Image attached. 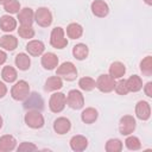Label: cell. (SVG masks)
<instances>
[{
	"mask_svg": "<svg viewBox=\"0 0 152 152\" xmlns=\"http://www.w3.org/2000/svg\"><path fill=\"white\" fill-rule=\"evenodd\" d=\"M28 93H30V86L26 81L24 80H20L18 81L13 87H12V90H11V95L14 100L17 101H23L25 100L27 96H28Z\"/></svg>",
	"mask_w": 152,
	"mask_h": 152,
	"instance_id": "obj_1",
	"label": "cell"
},
{
	"mask_svg": "<svg viewBox=\"0 0 152 152\" xmlns=\"http://www.w3.org/2000/svg\"><path fill=\"white\" fill-rule=\"evenodd\" d=\"M56 75L65 78L66 81H74L77 76V69L71 62H64L56 70Z\"/></svg>",
	"mask_w": 152,
	"mask_h": 152,
	"instance_id": "obj_2",
	"label": "cell"
},
{
	"mask_svg": "<svg viewBox=\"0 0 152 152\" xmlns=\"http://www.w3.org/2000/svg\"><path fill=\"white\" fill-rule=\"evenodd\" d=\"M50 43L56 49H63L68 45L66 38H64V31L62 27H55L50 36Z\"/></svg>",
	"mask_w": 152,
	"mask_h": 152,
	"instance_id": "obj_3",
	"label": "cell"
},
{
	"mask_svg": "<svg viewBox=\"0 0 152 152\" xmlns=\"http://www.w3.org/2000/svg\"><path fill=\"white\" fill-rule=\"evenodd\" d=\"M65 103H66V96L63 93H55L50 97L49 107L53 113H59L64 109Z\"/></svg>",
	"mask_w": 152,
	"mask_h": 152,
	"instance_id": "obj_4",
	"label": "cell"
},
{
	"mask_svg": "<svg viewBox=\"0 0 152 152\" xmlns=\"http://www.w3.org/2000/svg\"><path fill=\"white\" fill-rule=\"evenodd\" d=\"M34 20L42 27H48L52 23V14L46 7H40L34 13Z\"/></svg>",
	"mask_w": 152,
	"mask_h": 152,
	"instance_id": "obj_5",
	"label": "cell"
},
{
	"mask_svg": "<svg viewBox=\"0 0 152 152\" xmlns=\"http://www.w3.org/2000/svg\"><path fill=\"white\" fill-rule=\"evenodd\" d=\"M25 122L31 128H40L44 125V118L38 110H28L25 114Z\"/></svg>",
	"mask_w": 152,
	"mask_h": 152,
	"instance_id": "obj_6",
	"label": "cell"
},
{
	"mask_svg": "<svg viewBox=\"0 0 152 152\" xmlns=\"http://www.w3.org/2000/svg\"><path fill=\"white\" fill-rule=\"evenodd\" d=\"M66 103L72 109H81L84 104V99H83L82 93L76 89L70 90L66 97Z\"/></svg>",
	"mask_w": 152,
	"mask_h": 152,
	"instance_id": "obj_7",
	"label": "cell"
},
{
	"mask_svg": "<svg viewBox=\"0 0 152 152\" xmlns=\"http://www.w3.org/2000/svg\"><path fill=\"white\" fill-rule=\"evenodd\" d=\"M135 126H137L135 119L132 115H124L120 119L119 129L122 135H128V134L133 133V131L135 129Z\"/></svg>",
	"mask_w": 152,
	"mask_h": 152,
	"instance_id": "obj_8",
	"label": "cell"
},
{
	"mask_svg": "<svg viewBox=\"0 0 152 152\" xmlns=\"http://www.w3.org/2000/svg\"><path fill=\"white\" fill-rule=\"evenodd\" d=\"M114 86H115V81L110 75H106V74L100 75L96 81V87L102 93H109L114 90Z\"/></svg>",
	"mask_w": 152,
	"mask_h": 152,
	"instance_id": "obj_9",
	"label": "cell"
},
{
	"mask_svg": "<svg viewBox=\"0 0 152 152\" xmlns=\"http://www.w3.org/2000/svg\"><path fill=\"white\" fill-rule=\"evenodd\" d=\"M26 99L27 100L24 103V107L26 109H28V110H40V109H43L44 102H43V99L40 97L39 94L33 93V94L28 95Z\"/></svg>",
	"mask_w": 152,
	"mask_h": 152,
	"instance_id": "obj_10",
	"label": "cell"
},
{
	"mask_svg": "<svg viewBox=\"0 0 152 152\" xmlns=\"http://www.w3.org/2000/svg\"><path fill=\"white\" fill-rule=\"evenodd\" d=\"M135 114L140 120H148L151 116V107L146 101H139L135 106Z\"/></svg>",
	"mask_w": 152,
	"mask_h": 152,
	"instance_id": "obj_11",
	"label": "cell"
},
{
	"mask_svg": "<svg viewBox=\"0 0 152 152\" xmlns=\"http://www.w3.org/2000/svg\"><path fill=\"white\" fill-rule=\"evenodd\" d=\"M91 12L96 15V17H100V18H103L108 14L109 12V7L108 5L102 1V0H95L91 2Z\"/></svg>",
	"mask_w": 152,
	"mask_h": 152,
	"instance_id": "obj_12",
	"label": "cell"
},
{
	"mask_svg": "<svg viewBox=\"0 0 152 152\" xmlns=\"http://www.w3.org/2000/svg\"><path fill=\"white\" fill-rule=\"evenodd\" d=\"M70 127H71V124L66 118H58L53 122V129L58 134H65L66 132H69Z\"/></svg>",
	"mask_w": 152,
	"mask_h": 152,
	"instance_id": "obj_13",
	"label": "cell"
},
{
	"mask_svg": "<svg viewBox=\"0 0 152 152\" xmlns=\"http://www.w3.org/2000/svg\"><path fill=\"white\" fill-rule=\"evenodd\" d=\"M87 146H88V140L83 135H74L70 139V147H71V150H74L76 152L86 150Z\"/></svg>",
	"mask_w": 152,
	"mask_h": 152,
	"instance_id": "obj_14",
	"label": "cell"
},
{
	"mask_svg": "<svg viewBox=\"0 0 152 152\" xmlns=\"http://www.w3.org/2000/svg\"><path fill=\"white\" fill-rule=\"evenodd\" d=\"M57 64H58V58H57V56L55 53L46 52V53L43 55V57H42V65L45 69L52 70V69H55L57 66Z\"/></svg>",
	"mask_w": 152,
	"mask_h": 152,
	"instance_id": "obj_15",
	"label": "cell"
},
{
	"mask_svg": "<svg viewBox=\"0 0 152 152\" xmlns=\"http://www.w3.org/2000/svg\"><path fill=\"white\" fill-rule=\"evenodd\" d=\"M18 19H19L21 25H31L33 19H34L33 11L31 8H27V7L20 10V12H18Z\"/></svg>",
	"mask_w": 152,
	"mask_h": 152,
	"instance_id": "obj_16",
	"label": "cell"
},
{
	"mask_svg": "<svg viewBox=\"0 0 152 152\" xmlns=\"http://www.w3.org/2000/svg\"><path fill=\"white\" fill-rule=\"evenodd\" d=\"M26 50L32 56H39L44 51V44L40 40H31L26 45Z\"/></svg>",
	"mask_w": 152,
	"mask_h": 152,
	"instance_id": "obj_17",
	"label": "cell"
},
{
	"mask_svg": "<svg viewBox=\"0 0 152 152\" xmlns=\"http://www.w3.org/2000/svg\"><path fill=\"white\" fill-rule=\"evenodd\" d=\"M63 87V82L61 80L59 76H52V77H49L45 82V86H44V89L46 91H55V90H58Z\"/></svg>",
	"mask_w": 152,
	"mask_h": 152,
	"instance_id": "obj_18",
	"label": "cell"
},
{
	"mask_svg": "<svg viewBox=\"0 0 152 152\" xmlns=\"http://www.w3.org/2000/svg\"><path fill=\"white\" fill-rule=\"evenodd\" d=\"M18 45V40L14 36H10V34H5L0 38V46L4 48L5 50L12 51L17 48Z\"/></svg>",
	"mask_w": 152,
	"mask_h": 152,
	"instance_id": "obj_19",
	"label": "cell"
},
{
	"mask_svg": "<svg viewBox=\"0 0 152 152\" xmlns=\"http://www.w3.org/2000/svg\"><path fill=\"white\" fill-rule=\"evenodd\" d=\"M17 27V21L11 15H2L0 18V28L5 32H11Z\"/></svg>",
	"mask_w": 152,
	"mask_h": 152,
	"instance_id": "obj_20",
	"label": "cell"
},
{
	"mask_svg": "<svg viewBox=\"0 0 152 152\" xmlns=\"http://www.w3.org/2000/svg\"><path fill=\"white\" fill-rule=\"evenodd\" d=\"M126 72V68L121 62H114L109 66V75L115 80V78H121Z\"/></svg>",
	"mask_w": 152,
	"mask_h": 152,
	"instance_id": "obj_21",
	"label": "cell"
},
{
	"mask_svg": "<svg viewBox=\"0 0 152 152\" xmlns=\"http://www.w3.org/2000/svg\"><path fill=\"white\" fill-rule=\"evenodd\" d=\"M15 144H17V141L12 135L6 134L0 138V150L1 151H5V152L12 151V150H14Z\"/></svg>",
	"mask_w": 152,
	"mask_h": 152,
	"instance_id": "obj_22",
	"label": "cell"
},
{
	"mask_svg": "<svg viewBox=\"0 0 152 152\" xmlns=\"http://www.w3.org/2000/svg\"><path fill=\"white\" fill-rule=\"evenodd\" d=\"M126 83H127L128 90H129V91H133V93L139 91V90L142 88V81H141V78H140L138 75L131 76V77L126 81Z\"/></svg>",
	"mask_w": 152,
	"mask_h": 152,
	"instance_id": "obj_23",
	"label": "cell"
},
{
	"mask_svg": "<svg viewBox=\"0 0 152 152\" xmlns=\"http://www.w3.org/2000/svg\"><path fill=\"white\" fill-rule=\"evenodd\" d=\"M81 119L84 124H93L97 119V110L91 107L86 108L81 114Z\"/></svg>",
	"mask_w": 152,
	"mask_h": 152,
	"instance_id": "obj_24",
	"label": "cell"
},
{
	"mask_svg": "<svg viewBox=\"0 0 152 152\" xmlns=\"http://www.w3.org/2000/svg\"><path fill=\"white\" fill-rule=\"evenodd\" d=\"M88 53H89V50H88V46L86 44H77L72 49V55L78 61H82V59L87 58Z\"/></svg>",
	"mask_w": 152,
	"mask_h": 152,
	"instance_id": "obj_25",
	"label": "cell"
},
{
	"mask_svg": "<svg viewBox=\"0 0 152 152\" xmlns=\"http://www.w3.org/2000/svg\"><path fill=\"white\" fill-rule=\"evenodd\" d=\"M66 33L69 36V38L71 39H77L82 36L83 33V28L80 24H76V23H72V24H69V26L66 27Z\"/></svg>",
	"mask_w": 152,
	"mask_h": 152,
	"instance_id": "obj_26",
	"label": "cell"
},
{
	"mask_svg": "<svg viewBox=\"0 0 152 152\" xmlns=\"http://www.w3.org/2000/svg\"><path fill=\"white\" fill-rule=\"evenodd\" d=\"M30 64H31V61H30V57L26 55V53H18L15 56V65L18 66V69L20 70H27L30 68Z\"/></svg>",
	"mask_w": 152,
	"mask_h": 152,
	"instance_id": "obj_27",
	"label": "cell"
},
{
	"mask_svg": "<svg viewBox=\"0 0 152 152\" xmlns=\"http://www.w3.org/2000/svg\"><path fill=\"white\" fill-rule=\"evenodd\" d=\"M1 77H2L4 81H6V82H8V83H12V82H14V81L17 80V71H15V69H14L13 66L7 65V66H5V68L2 69V71H1Z\"/></svg>",
	"mask_w": 152,
	"mask_h": 152,
	"instance_id": "obj_28",
	"label": "cell"
},
{
	"mask_svg": "<svg viewBox=\"0 0 152 152\" xmlns=\"http://www.w3.org/2000/svg\"><path fill=\"white\" fill-rule=\"evenodd\" d=\"M140 70L145 76L152 75V57L151 56H146L140 62Z\"/></svg>",
	"mask_w": 152,
	"mask_h": 152,
	"instance_id": "obj_29",
	"label": "cell"
},
{
	"mask_svg": "<svg viewBox=\"0 0 152 152\" xmlns=\"http://www.w3.org/2000/svg\"><path fill=\"white\" fill-rule=\"evenodd\" d=\"M78 86H80V88L82 90L90 91V90H93L96 87V82L93 78H90V77H82L78 81Z\"/></svg>",
	"mask_w": 152,
	"mask_h": 152,
	"instance_id": "obj_30",
	"label": "cell"
},
{
	"mask_svg": "<svg viewBox=\"0 0 152 152\" xmlns=\"http://www.w3.org/2000/svg\"><path fill=\"white\" fill-rule=\"evenodd\" d=\"M122 150V142L119 139H109L106 142L107 152H120Z\"/></svg>",
	"mask_w": 152,
	"mask_h": 152,
	"instance_id": "obj_31",
	"label": "cell"
},
{
	"mask_svg": "<svg viewBox=\"0 0 152 152\" xmlns=\"http://www.w3.org/2000/svg\"><path fill=\"white\" fill-rule=\"evenodd\" d=\"M18 33L21 38H32L34 36V30L31 25H20L18 28Z\"/></svg>",
	"mask_w": 152,
	"mask_h": 152,
	"instance_id": "obj_32",
	"label": "cell"
},
{
	"mask_svg": "<svg viewBox=\"0 0 152 152\" xmlns=\"http://www.w3.org/2000/svg\"><path fill=\"white\" fill-rule=\"evenodd\" d=\"M125 144H126V147H127L128 150H132V151H137V150H139V148L141 147L140 140H139L137 137H133V135L128 137V138L126 139Z\"/></svg>",
	"mask_w": 152,
	"mask_h": 152,
	"instance_id": "obj_33",
	"label": "cell"
},
{
	"mask_svg": "<svg viewBox=\"0 0 152 152\" xmlns=\"http://www.w3.org/2000/svg\"><path fill=\"white\" fill-rule=\"evenodd\" d=\"M4 7H5V11H6V12L13 14V13H18V12H19V10H20V4H19V1H17V0H11V1H8L7 4H5Z\"/></svg>",
	"mask_w": 152,
	"mask_h": 152,
	"instance_id": "obj_34",
	"label": "cell"
},
{
	"mask_svg": "<svg viewBox=\"0 0 152 152\" xmlns=\"http://www.w3.org/2000/svg\"><path fill=\"white\" fill-rule=\"evenodd\" d=\"M114 89H115V91H116L119 95H126V94L129 91L128 88H127L126 80H120L119 82H115Z\"/></svg>",
	"mask_w": 152,
	"mask_h": 152,
	"instance_id": "obj_35",
	"label": "cell"
},
{
	"mask_svg": "<svg viewBox=\"0 0 152 152\" xmlns=\"http://www.w3.org/2000/svg\"><path fill=\"white\" fill-rule=\"evenodd\" d=\"M37 146L33 145L32 142H21L18 146V151H36Z\"/></svg>",
	"mask_w": 152,
	"mask_h": 152,
	"instance_id": "obj_36",
	"label": "cell"
},
{
	"mask_svg": "<svg viewBox=\"0 0 152 152\" xmlns=\"http://www.w3.org/2000/svg\"><path fill=\"white\" fill-rule=\"evenodd\" d=\"M144 90H145V94L151 97V96H152V83H151V82H147Z\"/></svg>",
	"mask_w": 152,
	"mask_h": 152,
	"instance_id": "obj_37",
	"label": "cell"
},
{
	"mask_svg": "<svg viewBox=\"0 0 152 152\" xmlns=\"http://www.w3.org/2000/svg\"><path fill=\"white\" fill-rule=\"evenodd\" d=\"M6 93H7V88H6V86H5L2 82H0V99L4 97V96L6 95Z\"/></svg>",
	"mask_w": 152,
	"mask_h": 152,
	"instance_id": "obj_38",
	"label": "cell"
},
{
	"mask_svg": "<svg viewBox=\"0 0 152 152\" xmlns=\"http://www.w3.org/2000/svg\"><path fill=\"white\" fill-rule=\"evenodd\" d=\"M6 59H7L6 52H4L2 50H0V64H4V63L6 62Z\"/></svg>",
	"mask_w": 152,
	"mask_h": 152,
	"instance_id": "obj_39",
	"label": "cell"
},
{
	"mask_svg": "<svg viewBox=\"0 0 152 152\" xmlns=\"http://www.w3.org/2000/svg\"><path fill=\"white\" fill-rule=\"evenodd\" d=\"M8 1H11V0H0V4H1V5H5V4H7Z\"/></svg>",
	"mask_w": 152,
	"mask_h": 152,
	"instance_id": "obj_40",
	"label": "cell"
},
{
	"mask_svg": "<svg viewBox=\"0 0 152 152\" xmlns=\"http://www.w3.org/2000/svg\"><path fill=\"white\" fill-rule=\"evenodd\" d=\"M144 1H145V2L147 4V5H150V6L152 5V0H144Z\"/></svg>",
	"mask_w": 152,
	"mask_h": 152,
	"instance_id": "obj_41",
	"label": "cell"
},
{
	"mask_svg": "<svg viewBox=\"0 0 152 152\" xmlns=\"http://www.w3.org/2000/svg\"><path fill=\"white\" fill-rule=\"evenodd\" d=\"M1 127H2V118L0 116V128H1Z\"/></svg>",
	"mask_w": 152,
	"mask_h": 152,
	"instance_id": "obj_42",
	"label": "cell"
}]
</instances>
